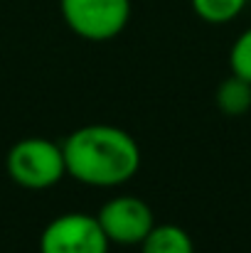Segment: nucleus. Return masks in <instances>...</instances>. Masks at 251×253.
I'll return each instance as SVG.
<instances>
[{
	"label": "nucleus",
	"mask_w": 251,
	"mask_h": 253,
	"mask_svg": "<svg viewBox=\"0 0 251 253\" xmlns=\"http://www.w3.org/2000/svg\"><path fill=\"white\" fill-rule=\"evenodd\" d=\"M67 174L89 187H118L141 168V148L131 133L116 126L77 128L62 145Z\"/></svg>",
	"instance_id": "f257e3e1"
},
{
	"label": "nucleus",
	"mask_w": 251,
	"mask_h": 253,
	"mask_svg": "<svg viewBox=\"0 0 251 253\" xmlns=\"http://www.w3.org/2000/svg\"><path fill=\"white\" fill-rule=\"evenodd\" d=\"M7 174L25 189L54 187L67 174L62 145L47 138H25L15 143L7 153Z\"/></svg>",
	"instance_id": "f03ea898"
},
{
	"label": "nucleus",
	"mask_w": 251,
	"mask_h": 253,
	"mask_svg": "<svg viewBox=\"0 0 251 253\" xmlns=\"http://www.w3.org/2000/svg\"><path fill=\"white\" fill-rule=\"evenodd\" d=\"M67 27L89 42H106L123 32L131 17V0H59Z\"/></svg>",
	"instance_id": "7ed1b4c3"
},
{
	"label": "nucleus",
	"mask_w": 251,
	"mask_h": 253,
	"mask_svg": "<svg viewBox=\"0 0 251 253\" xmlns=\"http://www.w3.org/2000/svg\"><path fill=\"white\" fill-rule=\"evenodd\" d=\"M108 244L96 216L62 214L45 226L40 253H108Z\"/></svg>",
	"instance_id": "20e7f679"
},
{
	"label": "nucleus",
	"mask_w": 251,
	"mask_h": 253,
	"mask_svg": "<svg viewBox=\"0 0 251 253\" xmlns=\"http://www.w3.org/2000/svg\"><path fill=\"white\" fill-rule=\"evenodd\" d=\"M103 234L108 236L111 244H123V246H136L141 244L148 231L155 226V216L151 207L138 199V197H113L108 199L99 214H96Z\"/></svg>",
	"instance_id": "39448f33"
},
{
	"label": "nucleus",
	"mask_w": 251,
	"mask_h": 253,
	"mask_svg": "<svg viewBox=\"0 0 251 253\" xmlns=\"http://www.w3.org/2000/svg\"><path fill=\"white\" fill-rule=\"evenodd\" d=\"M138 246L141 253H195L190 234L177 224H155Z\"/></svg>",
	"instance_id": "423d86ee"
},
{
	"label": "nucleus",
	"mask_w": 251,
	"mask_h": 253,
	"mask_svg": "<svg viewBox=\"0 0 251 253\" xmlns=\"http://www.w3.org/2000/svg\"><path fill=\"white\" fill-rule=\"evenodd\" d=\"M214 101H217V108L224 113V116H244L251 111V82L232 74L227 77L222 84L217 86V93H214Z\"/></svg>",
	"instance_id": "0eeeda50"
},
{
	"label": "nucleus",
	"mask_w": 251,
	"mask_h": 253,
	"mask_svg": "<svg viewBox=\"0 0 251 253\" xmlns=\"http://www.w3.org/2000/svg\"><path fill=\"white\" fill-rule=\"evenodd\" d=\"M190 2H192L195 15L212 25L232 22L247 5V0H190Z\"/></svg>",
	"instance_id": "6e6552de"
},
{
	"label": "nucleus",
	"mask_w": 251,
	"mask_h": 253,
	"mask_svg": "<svg viewBox=\"0 0 251 253\" xmlns=\"http://www.w3.org/2000/svg\"><path fill=\"white\" fill-rule=\"evenodd\" d=\"M229 69L232 74L251 82V27L234 40L232 52H229Z\"/></svg>",
	"instance_id": "1a4fd4ad"
}]
</instances>
